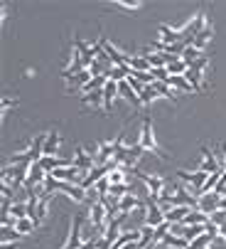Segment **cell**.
Returning <instances> with one entry per match:
<instances>
[{
  "mask_svg": "<svg viewBox=\"0 0 226 249\" xmlns=\"http://www.w3.org/2000/svg\"><path fill=\"white\" fill-rule=\"evenodd\" d=\"M98 45L103 47V52L108 54V59L113 62V67H128V59H130V57H128V54H123L121 50H116V47H113L106 37H98Z\"/></svg>",
  "mask_w": 226,
  "mask_h": 249,
  "instance_id": "cell-1",
  "label": "cell"
},
{
  "mask_svg": "<svg viewBox=\"0 0 226 249\" xmlns=\"http://www.w3.org/2000/svg\"><path fill=\"white\" fill-rule=\"evenodd\" d=\"M204 27H207V18H204V13H197L194 20H190V22L182 27V37H184V40H194Z\"/></svg>",
  "mask_w": 226,
  "mask_h": 249,
  "instance_id": "cell-2",
  "label": "cell"
},
{
  "mask_svg": "<svg viewBox=\"0 0 226 249\" xmlns=\"http://www.w3.org/2000/svg\"><path fill=\"white\" fill-rule=\"evenodd\" d=\"M138 143L145 148V151H155L158 156H165L160 148H158V143H155V138H153V126H150V119L145 116V121H143V133H140V141Z\"/></svg>",
  "mask_w": 226,
  "mask_h": 249,
  "instance_id": "cell-3",
  "label": "cell"
},
{
  "mask_svg": "<svg viewBox=\"0 0 226 249\" xmlns=\"http://www.w3.org/2000/svg\"><path fill=\"white\" fill-rule=\"evenodd\" d=\"M221 205V195L219 193H209V195H202L199 197V210L204 212V215H211V212H216Z\"/></svg>",
  "mask_w": 226,
  "mask_h": 249,
  "instance_id": "cell-4",
  "label": "cell"
},
{
  "mask_svg": "<svg viewBox=\"0 0 226 249\" xmlns=\"http://www.w3.org/2000/svg\"><path fill=\"white\" fill-rule=\"evenodd\" d=\"M202 165H199V170H204V173H209V175H214V173H224V168L219 165V160L214 158V153H209L207 148H202Z\"/></svg>",
  "mask_w": 226,
  "mask_h": 249,
  "instance_id": "cell-5",
  "label": "cell"
},
{
  "mask_svg": "<svg viewBox=\"0 0 226 249\" xmlns=\"http://www.w3.org/2000/svg\"><path fill=\"white\" fill-rule=\"evenodd\" d=\"M74 165H77L81 173H91V170H94V156L86 153L84 148H77V158H74Z\"/></svg>",
  "mask_w": 226,
  "mask_h": 249,
  "instance_id": "cell-6",
  "label": "cell"
},
{
  "mask_svg": "<svg viewBox=\"0 0 226 249\" xmlns=\"http://www.w3.org/2000/svg\"><path fill=\"white\" fill-rule=\"evenodd\" d=\"M116 94H118V82L108 79L106 87H103V109H106V111L113 109V96H116Z\"/></svg>",
  "mask_w": 226,
  "mask_h": 249,
  "instance_id": "cell-7",
  "label": "cell"
},
{
  "mask_svg": "<svg viewBox=\"0 0 226 249\" xmlns=\"http://www.w3.org/2000/svg\"><path fill=\"white\" fill-rule=\"evenodd\" d=\"M160 35H162V42L165 45H177V42L184 40L182 37V30H172L170 25H160Z\"/></svg>",
  "mask_w": 226,
  "mask_h": 249,
  "instance_id": "cell-8",
  "label": "cell"
},
{
  "mask_svg": "<svg viewBox=\"0 0 226 249\" xmlns=\"http://www.w3.org/2000/svg\"><path fill=\"white\" fill-rule=\"evenodd\" d=\"M184 227H192V225H209V215H204L202 210H190V215L182 220Z\"/></svg>",
  "mask_w": 226,
  "mask_h": 249,
  "instance_id": "cell-9",
  "label": "cell"
},
{
  "mask_svg": "<svg viewBox=\"0 0 226 249\" xmlns=\"http://www.w3.org/2000/svg\"><path fill=\"white\" fill-rule=\"evenodd\" d=\"M52 195H54V193L45 190V195L40 197V205H37V217H34V225H40V222L47 217V207H49V200H52Z\"/></svg>",
  "mask_w": 226,
  "mask_h": 249,
  "instance_id": "cell-10",
  "label": "cell"
},
{
  "mask_svg": "<svg viewBox=\"0 0 226 249\" xmlns=\"http://www.w3.org/2000/svg\"><path fill=\"white\" fill-rule=\"evenodd\" d=\"M165 84L172 87V89H179V91H194V87L187 82L184 77H179V74H170V79H167Z\"/></svg>",
  "mask_w": 226,
  "mask_h": 249,
  "instance_id": "cell-11",
  "label": "cell"
},
{
  "mask_svg": "<svg viewBox=\"0 0 226 249\" xmlns=\"http://www.w3.org/2000/svg\"><path fill=\"white\" fill-rule=\"evenodd\" d=\"M118 94H121V96H126L133 106H138V104H140V96L133 91V87L128 84V79H126V82H118Z\"/></svg>",
  "mask_w": 226,
  "mask_h": 249,
  "instance_id": "cell-12",
  "label": "cell"
},
{
  "mask_svg": "<svg viewBox=\"0 0 226 249\" xmlns=\"http://www.w3.org/2000/svg\"><path fill=\"white\" fill-rule=\"evenodd\" d=\"M190 210H192V207H172V210L167 212V215H165V220H167L170 225H175V222H182L187 215H190Z\"/></svg>",
  "mask_w": 226,
  "mask_h": 249,
  "instance_id": "cell-13",
  "label": "cell"
},
{
  "mask_svg": "<svg viewBox=\"0 0 226 249\" xmlns=\"http://www.w3.org/2000/svg\"><path fill=\"white\" fill-rule=\"evenodd\" d=\"M59 148V133L57 131H49L47 138H45V156H54Z\"/></svg>",
  "mask_w": 226,
  "mask_h": 249,
  "instance_id": "cell-14",
  "label": "cell"
},
{
  "mask_svg": "<svg viewBox=\"0 0 226 249\" xmlns=\"http://www.w3.org/2000/svg\"><path fill=\"white\" fill-rule=\"evenodd\" d=\"M128 67H130V69H135V72H153L145 54H140V57H130V59H128Z\"/></svg>",
  "mask_w": 226,
  "mask_h": 249,
  "instance_id": "cell-15",
  "label": "cell"
},
{
  "mask_svg": "<svg viewBox=\"0 0 226 249\" xmlns=\"http://www.w3.org/2000/svg\"><path fill=\"white\" fill-rule=\"evenodd\" d=\"M209 37H211V25H207V27H204V30H202L199 35H197V37L192 40V47L202 52V50L207 47V42H209Z\"/></svg>",
  "mask_w": 226,
  "mask_h": 249,
  "instance_id": "cell-16",
  "label": "cell"
},
{
  "mask_svg": "<svg viewBox=\"0 0 226 249\" xmlns=\"http://www.w3.org/2000/svg\"><path fill=\"white\" fill-rule=\"evenodd\" d=\"M162 244L165 247H175V249H190V242H187L184 237H177V234H167L165 239H162Z\"/></svg>",
  "mask_w": 226,
  "mask_h": 249,
  "instance_id": "cell-17",
  "label": "cell"
},
{
  "mask_svg": "<svg viewBox=\"0 0 226 249\" xmlns=\"http://www.w3.org/2000/svg\"><path fill=\"white\" fill-rule=\"evenodd\" d=\"M202 234H207V225H192V227H184V239L187 242H194L197 237H202Z\"/></svg>",
  "mask_w": 226,
  "mask_h": 249,
  "instance_id": "cell-18",
  "label": "cell"
},
{
  "mask_svg": "<svg viewBox=\"0 0 226 249\" xmlns=\"http://www.w3.org/2000/svg\"><path fill=\"white\" fill-rule=\"evenodd\" d=\"M130 72H133L130 67H113L111 72H108V79H113V82H126V79L130 77Z\"/></svg>",
  "mask_w": 226,
  "mask_h": 249,
  "instance_id": "cell-19",
  "label": "cell"
},
{
  "mask_svg": "<svg viewBox=\"0 0 226 249\" xmlns=\"http://www.w3.org/2000/svg\"><path fill=\"white\" fill-rule=\"evenodd\" d=\"M153 87H155V91H158V96H165V99H177V91L172 89V87H167L165 82H153Z\"/></svg>",
  "mask_w": 226,
  "mask_h": 249,
  "instance_id": "cell-20",
  "label": "cell"
},
{
  "mask_svg": "<svg viewBox=\"0 0 226 249\" xmlns=\"http://www.w3.org/2000/svg\"><path fill=\"white\" fill-rule=\"evenodd\" d=\"M34 227H37V225H34V222H32L30 217L15 220V230H17V232H20L22 237H25V234H30V232H34Z\"/></svg>",
  "mask_w": 226,
  "mask_h": 249,
  "instance_id": "cell-21",
  "label": "cell"
},
{
  "mask_svg": "<svg viewBox=\"0 0 226 249\" xmlns=\"http://www.w3.org/2000/svg\"><path fill=\"white\" fill-rule=\"evenodd\" d=\"M214 239H219V237H214L211 232H207V234L197 237L194 242H190V249H207V244H209V242H214Z\"/></svg>",
  "mask_w": 226,
  "mask_h": 249,
  "instance_id": "cell-22",
  "label": "cell"
},
{
  "mask_svg": "<svg viewBox=\"0 0 226 249\" xmlns=\"http://www.w3.org/2000/svg\"><path fill=\"white\" fill-rule=\"evenodd\" d=\"M10 215H13L15 220H22V217H27V202H20V200H15V202H13V210H10Z\"/></svg>",
  "mask_w": 226,
  "mask_h": 249,
  "instance_id": "cell-23",
  "label": "cell"
},
{
  "mask_svg": "<svg viewBox=\"0 0 226 249\" xmlns=\"http://www.w3.org/2000/svg\"><path fill=\"white\" fill-rule=\"evenodd\" d=\"M187 69H190V67L184 64V59H175V62L167 67V72H170V74H179V77H184V74H187Z\"/></svg>",
  "mask_w": 226,
  "mask_h": 249,
  "instance_id": "cell-24",
  "label": "cell"
},
{
  "mask_svg": "<svg viewBox=\"0 0 226 249\" xmlns=\"http://www.w3.org/2000/svg\"><path fill=\"white\" fill-rule=\"evenodd\" d=\"M184 79H187V82H190V84L194 87V91H197V89H202V72H192V69H187Z\"/></svg>",
  "mask_w": 226,
  "mask_h": 249,
  "instance_id": "cell-25",
  "label": "cell"
},
{
  "mask_svg": "<svg viewBox=\"0 0 226 249\" xmlns=\"http://www.w3.org/2000/svg\"><path fill=\"white\" fill-rule=\"evenodd\" d=\"M84 101L86 104H94V106H103V89H96V91H91V94H84Z\"/></svg>",
  "mask_w": 226,
  "mask_h": 249,
  "instance_id": "cell-26",
  "label": "cell"
},
{
  "mask_svg": "<svg viewBox=\"0 0 226 249\" xmlns=\"http://www.w3.org/2000/svg\"><path fill=\"white\" fill-rule=\"evenodd\" d=\"M209 222L216 225V227H224V225H226V210H216V212H211V215H209Z\"/></svg>",
  "mask_w": 226,
  "mask_h": 249,
  "instance_id": "cell-27",
  "label": "cell"
},
{
  "mask_svg": "<svg viewBox=\"0 0 226 249\" xmlns=\"http://www.w3.org/2000/svg\"><path fill=\"white\" fill-rule=\"evenodd\" d=\"M153 99H158V91H155V87H153V84H147V87H145V91L140 94V104H150Z\"/></svg>",
  "mask_w": 226,
  "mask_h": 249,
  "instance_id": "cell-28",
  "label": "cell"
},
{
  "mask_svg": "<svg viewBox=\"0 0 226 249\" xmlns=\"http://www.w3.org/2000/svg\"><path fill=\"white\" fill-rule=\"evenodd\" d=\"M20 237H22V234H20L15 227H3V244H5V242H17Z\"/></svg>",
  "mask_w": 226,
  "mask_h": 249,
  "instance_id": "cell-29",
  "label": "cell"
},
{
  "mask_svg": "<svg viewBox=\"0 0 226 249\" xmlns=\"http://www.w3.org/2000/svg\"><path fill=\"white\" fill-rule=\"evenodd\" d=\"M96 190H98L103 197L108 195V190H111V180H108V178H101V180L96 183Z\"/></svg>",
  "mask_w": 226,
  "mask_h": 249,
  "instance_id": "cell-30",
  "label": "cell"
},
{
  "mask_svg": "<svg viewBox=\"0 0 226 249\" xmlns=\"http://www.w3.org/2000/svg\"><path fill=\"white\" fill-rule=\"evenodd\" d=\"M214 193H219L221 197L226 195V170L221 173V178H219V185H216V190H214Z\"/></svg>",
  "mask_w": 226,
  "mask_h": 249,
  "instance_id": "cell-31",
  "label": "cell"
},
{
  "mask_svg": "<svg viewBox=\"0 0 226 249\" xmlns=\"http://www.w3.org/2000/svg\"><path fill=\"white\" fill-rule=\"evenodd\" d=\"M204 67H207V57H199L194 64H190V69H192V72H204Z\"/></svg>",
  "mask_w": 226,
  "mask_h": 249,
  "instance_id": "cell-32",
  "label": "cell"
},
{
  "mask_svg": "<svg viewBox=\"0 0 226 249\" xmlns=\"http://www.w3.org/2000/svg\"><path fill=\"white\" fill-rule=\"evenodd\" d=\"M13 104H17V101H15V99H10V96H5V99H3V116H8V111H10V106H13Z\"/></svg>",
  "mask_w": 226,
  "mask_h": 249,
  "instance_id": "cell-33",
  "label": "cell"
},
{
  "mask_svg": "<svg viewBox=\"0 0 226 249\" xmlns=\"http://www.w3.org/2000/svg\"><path fill=\"white\" fill-rule=\"evenodd\" d=\"M3 249H17V242H5Z\"/></svg>",
  "mask_w": 226,
  "mask_h": 249,
  "instance_id": "cell-34",
  "label": "cell"
},
{
  "mask_svg": "<svg viewBox=\"0 0 226 249\" xmlns=\"http://www.w3.org/2000/svg\"><path fill=\"white\" fill-rule=\"evenodd\" d=\"M145 249H155V244H150V247H145Z\"/></svg>",
  "mask_w": 226,
  "mask_h": 249,
  "instance_id": "cell-35",
  "label": "cell"
},
{
  "mask_svg": "<svg viewBox=\"0 0 226 249\" xmlns=\"http://www.w3.org/2000/svg\"><path fill=\"white\" fill-rule=\"evenodd\" d=\"M224 197H226V195H224Z\"/></svg>",
  "mask_w": 226,
  "mask_h": 249,
  "instance_id": "cell-36",
  "label": "cell"
}]
</instances>
